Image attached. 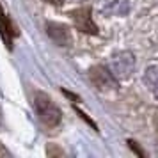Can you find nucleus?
<instances>
[{
  "label": "nucleus",
  "instance_id": "1",
  "mask_svg": "<svg viewBox=\"0 0 158 158\" xmlns=\"http://www.w3.org/2000/svg\"><path fill=\"white\" fill-rule=\"evenodd\" d=\"M34 107H36V112L39 115V119L43 121V124L53 128L60 123V110L55 107V103L46 94L43 93L34 94Z\"/></svg>",
  "mask_w": 158,
  "mask_h": 158
},
{
  "label": "nucleus",
  "instance_id": "2",
  "mask_svg": "<svg viewBox=\"0 0 158 158\" xmlns=\"http://www.w3.org/2000/svg\"><path fill=\"white\" fill-rule=\"evenodd\" d=\"M135 69V57L130 52L115 53L110 60V73L117 78H128Z\"/></svg>",
  "mask_w": 158,
  "mask_h": 158
},
{
  "label": "nucleus",
  "instance_id": "3",
  "mask_svg": "<svg viewBox=\"0 0 158 158\" xmlns=\"http://www.w3.org/2000/svg\"><path fill=\"white\" fill-rule=\"evenodd\" d=\"M89 77H91V82L100 91H110V89H115V85H117L115 77L110 73V69L103 68V66H94V68H91Z\"/></svg>",
  "mask_w": 158,
  "mask_h": 158
},
{
  "label": "nucleus",
  "instance_id": "4",
  "mask_svg": "<svg viewBox=\"0 0 158 158\" xmlns=\"http://www.w3.org/2000/svg\"><path fill=\"white\" fill-rule=\"evenodd\" d=\"M46 32H48V36L55 41L57 44H60V46H69L71 44V32H69V29L66 27V25H62V23H46Z\"/></svg>",
  "mask_w": 158,
  "mask_h": 158
},
{
  "label": "nucleus",
  "instance_id": "5",
  "mask_svg": "<svg viewBox=\"0 0 158 158\" xmlns=\"http://www.w3.org/2000/svg\"><path fill=\"white\" fill-rule=\"evenodd\" d=\"M71 16H73V22H75L78 30L85 32V34H96L98 32L93 18H91V11L89 9H77V11L71 13Z\"/></svg>",
  "mask_w": 158,
  "mask_h": 158
},
{
  "label": "nucleus",
  "instance_id": "6",
  "mask_svg": "<svg viewBox=\"0 0 158 158\" xmlns=\"http://www.w3.org/2000/svg\"><path fill=\"white\" fill-rule=\"evenodd\" d=\"M100 9L108 16H124L128 13V0H100Z\"/></svg>",
  "mask_w": 158,
  "mask_h": 158
},
{
  "label": "nucleus",
  "instance_id": "7",
  "mask_svg": "<svg viewBox=\"0 0 158 158\" xmlns=\"http://www.w3.org/2000/svg\"><path fill=\"white\" fill-rule=\"evenodd\" d=\"M144 80H146V84H148V87H149V91L158 98V64L151 66L149 69L146 71Z\"/></svg>",
  "mask_w": 158,
  "mask_h": 158
},
{
  "label": "nucleus",
  "instance_id": "8",
  "mask_svg": "<svg viewBox=\"0 0 158 158\" xmlns=\"http://www.w3.org/2000/svg\"><path fill=\"white\" fill-rule=\"evenodd\" d=\"M2 156H6V158H9V156H11V153H9V151L6 149V148H4V144L0 142V158H2Z\"/></svg>",
  "mask_w": 158,
  "mask_h": 158
},
{
  "label": "nucleus",
  "instance_id": "9",
  "mask_svg": "<svg viewBox=\"0 0 158 158\" xmlns=\"http://www.w3.org/2000/svg\"><path fill=\"white\" fill-rule=\"evenodd\" d=\"M44 2H48V4H53V6H60V4H62V0H44Z\"/></svg>",
  "mask_w": 158,
  "mask_h": 158
},
{
  "label": "nucleus",
  "instance_id": "10",
  "mask_svg": "<svg viewBox=\"0 0 158 158\" xmlns=\"http://www.w3.org/2000/svg\"><path fill=\"white\" fill-rule=\"evenodd\" d=\"M0 18H6V15H4V11H2V7H0Z\"/></svg>",
  "mask_w": 158,
  "mask_h": 158
}]
</instances>
